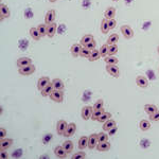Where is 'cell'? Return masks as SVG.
Segmentation results:
<instances>
[{
	"mask_svg": "<svg viewBox=\"0 0 159 159\" xmlns=\"http://www.w3.org/2000/svg\"><path fill=\"white\" fill-rule=\"evenodd\" d=\"M108 21V26H109V29L111 30V29H115L116 28V25H117V21L115 20V19H107Z\"/></svg>",
	"mask_w": 159,
	"mask_h": 159,
	"instance_id": "cell-43",
	"label": "cell"
},
{
	"mask_svg": "<svg viewBox=\"0 0 159 159\" xmlns=\"http://www.w3.org/2000/svg\"><path fill=\"white\" fill-rule=\"evenodd\" d=\"M54 154H55L56 157H59V158H66L68 155V153L66 152V150L63 147V145H59V146H56L54 149Z\"/></svg>",
	"mask_w": 159,
	"mask_h": 159,
	"instance_id": "cell-12",
	"label": "cell"
},
{
	"mask_svg": "<svg viewBox=\"0 0 159 159\" xmlns=\"http://www.w3.org/2000/svg\"><path fill=\"white\" fill-rule=\"evenodd\" d=\"M5 136H7V131H5V129H1V131H0V139L5 138Z\"/></svg>",
	"mask_w": 159,
	"mask_h": 159,
	"instance_id": "cell-46",
	"label": "cell"
},
{
	"mask_svg": "<svg viewBox=\"0 0 159 159\" xmlns=\"http://www.w3.org/2000/svg\"><path fill=\"white\" fill-rule=\"evenodd\" d=\"M110 147H111V144L108 141H105V142H99L97 145V150L100 152H107L110 150Z\"/></svg>",
	"mask_w": 159,
	"mask_h": 159,
	"instance_id": "cell-16",
	"label": "cell"
},
{
	"mask_svg": "<svg viewBox=\"0 0 159 159\" xmlns=\"http://www.w3.org/2000/svg\"><path fill=\"white\" fill-rule=\"evenodd\" d=\"M30 35L34 40H39L40 37H42V35H40V33L37 28H31L30 29Z\"/></svg>",
	"mask_w": 159,
	"mask_h": 159,
	"instance_id": "cell-23",
	"label": "cell"
},
{
	"mask_svg": "<svg viewBox=\"0 0 159 159\" xmlns=\"http://www.w3.org/2000/svg\"><path fill=\"white\" fill-rule=\"evenodd\" d=\"M98 140L99 142H105V141H108V136L106 135L105 133H100L98 134Z\"/></svg>",
	"mask_w": 159,
	"mask_h": 159,
	"instance_id": "cell-39",
	"label": "cell"
},
{
	"mask_svg": "<svg viewBox=\"0 0 159 159\" xmlns=\"http://www.w3.org/2000/svg\"><path fill=\"white\" fill-rule=\"evenodd\" d=\"M108 49H109V45H108V44L103 45V46H102V47L100 48L101 56H103V57H106V56L108 55Z\"/></svg>",
	"mask_w": 159,
	"mask_h": 159,
	"instance_id": "cell-35",
	"label": "cell"
},
{
	"mask_svg": "<svg viewBox=\"0 0 159 159\" xmlns=\"http://www.w3.org/2000/svg\"><path fill=\"white\" fill-rule=\"evenodd\" d=\"M118 40H119V35L118 34H111V35L108 37V39H107V44L109 45H114V44H116V42H118Z\"/></svg>",
	"mask_w": 159,
	"mask_h": 159,
	"instance_id": "cell-34",
	"label": "cell"
},
{
	"mask_svg": "<svg viewBox=\"0 0 159 159\" xmlns=\"http://www.w3.org/2000/svg\"><path fill=\"white\" fill-rule=\"evenodd\" d=\"M106 71L114 77H120V69L118 68L117 65H110V64H107V65H106Z\"/></svg>",
	"mask_w": 159,
	"mask_h": 159,
	"instance_id": "cell-3",
	"label": "cell"
},
{
	"mask_svg": "<svg viewBox=\"0 0 159 159\" xmlns=\"http://www.w3.org/2000/svg\"><path fill=\"white\" fill-rule=\"evenodd\" d=\"M72 158L73 159H84V158H86V153H84V152L75 153L72 156Z\"/></svg>",
	"mask_w": 159,
	"mask_h": 159,
	"instance_id": "cell-40",
	"label": "cell"
},
{
	"mask_svg": "<svg viewBox=\"0 0 159 159\" xmlns=\"http://www.w3.org/2000/svg\"><path fill=\"white\" fill-rule=\"evenodd\" d=\"M50 79L48 77H40L39 80H38L37 82V88L39 89V90H42V89L45 88V87L47 86L48 84H50Z\"/></svg>",
	"mask_w": 159,
	"mask_h": 159,
	"instance_id": "cell-15",
	"label": "cell"
},
{
	"mask_svg": "<svg viewBox=\"0 0 159 159\" xmlns=\"http://www.w3.org/2000/svg\"><path fill=\"white\" fill-rule=\"evenodd\" d=\"M91 51L92 50H89L88 48L83 47L82 51H81V53H80V56H82V57H87V59H88L89 55H90V53H91Z\"/></svg>",
	"mask_w": 159,
	"mask_h": 159,
	"instance_id": "cell-38",
	"label": "cell"
},
{
	"mask_svg": "<svg viewBox=\"0 0 159 159\" xmlns=\"http://www.w3.org/2000/svg\"><path fill=\"white\" fill-rule=\"evenodd\" d=\"M103 105H104L103 100H98V101L96 102V104H94V110L101 109V108H103Z\"/></svg>",
	"mask_w": 159,
	"mask_h": 159,
	"instance_id": "cell-41",
	"label": "cell"
},
{
	"mask_svg": "<svg viewBox=\"0 0 159 159\" xmlns=\"http://www.w3.org/2000/svg\"><path fill=\"white\" fill-rule=\"evenodd\" d=\"M112 1H118V0H112Z\"/></svg>",
	"mask_w": 159,
	"mask_h": 159,
	"instance_id": "cell-50",
	"label": "cell"
},
{
	"mask_svg": "<svg viewBox=\"0 0 159 159\" xmlns=\"http://www.w3.org/2000/svg\"><path fill=\"white\" fill-rule=\"evenodd\" d=\"M144 110L146 114L152 115V114H154L155 111L158 110V108H157V106L154 105V104H146V105H144Z\"/></svg>",
	"mask_w": 159,
	"mask_h": 159,
	"instance_id": "cell-27",
	"label": "cell"
},
{
	"mask_svg": "<svg viewBox=\"0 0 159 159\" xmlns=\"http://www.w3.org/2000/svg\"><path fill=\"white\" fill-rule=\"evenodd\" d=\"M37 29H38V31H39L42 37H44V36L47 35V25H46V24H45V25H42V24L38 25Z\"/></svg>",
	"mask_w": 159,
	"mask_h": 159,
	"instance_id": "cell-36",
	"label": "cell"
},
{
	"mask_svg": "<svg viewBox=\"0 0 159 159\" xmlns=\"http://www.w3.org/2000/svg\"><path fill=\"white\" fill-rule=\"evenodd\" d=\"M101 57V53H100V50H92L91 53H90V55H89L88 59L90 62H94V61H98L99 59Z\"/></svg>",
	"mask_w": 159,
	"mask_h": 159,
	"instance_id": "cell-24",
	"label": "cell"
},
{
	"mask_svg": "<svg viewBox=\"0 0 159 159\" xmlns=\"http://www.w3.org/2000/svg\"><path fill=\"white\" fill-rule=\"evenodd\" d=\"M32 64V59H29V57H20V59L17 61V66L18 68L25 67V66H28Z\"/></svg>",
	"mask_w": 159,
	"mask_h": 159,
	"instance_id": "cell-17",
	"label": "cell"
},
{
	"mask_svg": "<svg viewBox=\"0 0 159 159\" xmlns=\"http://www.w3.org/2000/svg\"><path fill=\"white\" fill-rule=\"evenodd\" d=\"M52 84H53V88L56 89V90H63L65 85H64V82L61 79H54L52 81Z\"/></svg>",
	"mask_w": 159,
	"mask_h": 159,
	"instance_id": "cell-19",
	"label": "cell"
},
{
	"mask_svg": "<svg viewBox=\"0 0 159 159\" xmlns=\"http://www.w3.org/2000/svg\"><path fill=\"white\" fill-rule=\"evenodd\" d=\"M136 83H137V85H138L139 87H141V88H146V87L149 86V81H147L146 77H143V75H139V77H136Z\"/></svg>",
	"mask_w": 159,
	"mask_h": 159,
	"instance_id": "cell-11",
	"label": "cell"
},
{
	"mask_svg": "<svg viewBox=\"0 0 159 159\" xmlns=\"http://www.w3.org/2000/svg\"><path fill=\"white\" fill-rule=\"evenodd\" d=\"M115 15H116V9H115V7H110L105 11V14H104V16H105L106 19H112L114 17H115Z\"/></svg>",
	"mask_w": 159,
	"mask_h": 159,
	"instance_id": "cell-26",
	"label": "cell"
},
{
	"mask_svg": "<svg viewBox=\"0 0 159 159\" xmlns=\"http://www.w3.org/2000/svg\"><path fill=\"white\" fill-rule=\"evenodd\" d=\"M157 51H158V54H159V46H158V48H157Z\"/></svg>",
	"mask_w": 159,
	"mask_h": 159,
	"instance_id": "cell-49",
	"label": "cell"
},
{
	"mask_svg": "<svg viewBox=\"0 0 159 159\" xmlns=\"http://www.w3.org/2000/svg\"><path fill=\"white\" fill-rule=\"evenodd\" d=\"M1 159H7L9 158V153L7 152V150H1V154H0Z\"/></svg>",
	"mask_w": 159,
	"mask_h": 159,
	"instance_id": "cell-45",
	"label": "cell"
},
{
	"mask_svg": "<svg viewBox=\"0 0 159 159\" xmlns=\"http://www.w3.org/2000/svg\"><path fill=\"white\" fill-rule=\"evenodd\" d=\"M139 127H140L141 131H143V132L149 131V129H151L150 121H147V120H142V121H140V123H139Z\"/></svg>",
	"mask_w": 159,
	"mask_h": 159,
	"instance_id": "cell-29",
	"label": "cell"
},
{
	"mask_svg": "<svg viewBox=\"0 0 159 159\" xmlns=\"http://www.w3.org/2000/svg\"><path fill=\"white\" fill-rule=\"evenodd\" d=\"M99 143L98 140V134H91L88 137V147L90 150H94V147H97Z\"/></svg>",
	"mask_w": 159,
	"mask_h": 159,
	"instance_id": "cell-6",
	"label": "cell"
},
{
	"mask_svg": "<svg viewBox=\"0 0 159 159\" xmlns=\"http://www.w3.org/2000/svg\"><path fill=\"white\" fill-rule=\"evenodd\" d=\"M67 126H68V124L65 120H59V121L57 122V124H56V131H57V134H59V136L64 135Z\"/></svg>",
	"mask_w": 159,
	"mask_h": 159,
	"instance_id": "cell-7",
	"label": "cell"
},
{
	"mask_svg": "<svg viewBox=\"0 0 159 159\" xmlns=\"http://www.w3.org/2000/svg\"><path fill=\"white\" fill-rule=\"evenodd\" d=\"M92 112H94V107L87 105V106H84V107H83L82 112H81V116H82V118L84 120H88L91 118Z\"/></svg>",
	"mask_w": 159,
	"mask_h": 159,
	"instance_id": "cell-4",
	"label": "cell"
},
{
	"mask_svg": "<svg viewBox=\"0 0 159 159\" xmlns=\"http://www.w3.org/2000/svg\"><path fill=\"white\" fill-rule=\"evenodd\" d=\"M96 45H97V44H96V42H94H94H89L88 45H86L85 47L88 48L89 50H94V49H96Z\"/></svg>",
	"mask_w": 159,
	"mask_h": 159,
	"instance_id": "cell-44",
	"label": "cell"
},
{
	"mask_svg": "<svg viewBox=\"0 0 159 159\" xmlns=\"http://www.w3.org/2000/svg\"><path fill=\"white\" fill-rule=\"evenodd\" d=\"M49 1H50V2H55L56 0H49Z\"/></svg>",
	"mask_w": 159,
	"mask_h": 159,
	"instance_id": "cell-48",
	"label": "cell"
},
{
	"mask_svg": "<svg viewBox=\"0 0 159 159\" xmlns=\"http://www.w3.org/2000/svg\"><path fill=\"white\" fill-rule=\"evenodd\" d=\"M111 119V114L110 112H105L104 111L102 115H101V117L98 119L99 122H101V123H104V122H106L107 120Z\"/></svg>",
	"mask_w": 159,
	"mask_h": 159,
	"instance_id": "cell-32",
	"label": "cell"
},
{
	"mask_svg": "<svg viewBox=\"0 0 159 159\" xmlns=\"http://www.w3.org/2000/svg\"><path fill=\"white\" fill-rule=\"evenodd\" d=\"M104 61L106 62V64H110V65H117V64L119 63V59H118L117 57H115L114 55L106 56Z\"/></svg>",
	"mask_w": 159,
	"mask_h": 159,
	"instance_id": "cell-31",
	"label": "cell"
},
{
	"mask_svg": "<svg viewBox=\"0 0 159 159\" xmlns=\"http://www.w3.org/2000/svg\"><path fill=\"white\" fill-rule=\"evenodd\" d=\"M104 112V108H101V109H97V110H94V112H92V116H91V119L94 120H97L98 121V119L101 117V115Z\"/></svg>",
	"mask_w": 159,
	"mask_h": 159,
	"instance_id": "cell-33",
	"label": "cell"
},
{
	"mask_svg": "<svg viewBox=\"0 0 159 159\" xmlns=\"http://www.w3.org/2000/svg\"><path fill=\"white\" fill-rule=\"evenodd\" d=\"M18 72L19 74L21 75H31L32 73L35 72V66L33 65V64H31V65H28V66H25V67H21L18 69Z\"/></svg>",
	"mask_w": 159,
	"mask_h": 159,
	"instance_id": "cell-1",
	"label": "cell"
},
{
	"mask_svg": "<svg viewBox=\"0 0 159 159\" xmlns=\"http://www.w3.org/2000/svg\"><path fill=\"white\" fill-rule=\"evenodd\" d=\"M82 48L83 47L81 44H74L70 49L71 54H72L73 56H79L80 53H81V51H82Z\"/></svg>",
	"mask_w": 159,
	"mask_h": 159,
	"instance_id": "cell-18",
	"label": "cell"
},
{
	"mask_svg": "<svg viewBox=\"0 0 159 159\" xmlns=\"http://www.w3.org/2000/svg\"><path fill=\"white\" fill-rule=\"evenodd\" d=\"M118 50H119V48H118V46L116 44L110 45L109 49H108V55H115L118 52Z\"/></svg>",
	"mask_w": 159,
	"mask_h": 159,
	"instance_id": "cell-37",
	"label": "cell"
},
{
	"mask_svg": "<svg viewBox=\"0 0 159 159\" xmlns=\"http://www.w3.org/2000/svg\"><path fill=\"white\" fill-rule=\"evenodd\" d=\"M77 146H79L80 150L86 149V146H88V137L82 136V137L79 139V145H77Z\"/></svg>",
	"mask_w": 159,
	"mask_h": 159,
	"instance_id": "cell-20",
	"label": "cell"
},
{
	"mask_svg": "<svg viewBox=\"0 0 159 159\" xmlns=\"http://www.w3.org/2000/svg\"><path fill=\"white\" fill-rule=\"evenodd\" d=\"M49 97L52 101H54V102L61 103V102H63V100H64V92H63V90H56V89H54L53 91H52V94H50Z\"/></svg>",
	"mask_w": 159,
	"mask_h": 159,
	"instance_id": "cell-2",
	"label": "cell"
},
{
	"mask_svg": "<svg viewBox=\"0 0 159 159\" xmlns=\"http://www.w3.org/2000/svg\"><path fill=\"white\" fill-rule=\"evenodd\" d=\"M150 119L153 120V121H159V110H157L154 114L150 115Z\"/></svg>",
	"mask_w": 159,
	"mask_h": 159,
	"instance_id": "cell-42",
	"label": "cell"
},
{
	"mask_svg": "<svg viewBox=\"0 0 159 159\" xmlns=\"http://www.w3.org/2000/svg\"><path fill=\"white\" fill-rule=\"evenodd\" d=\"M13 139L10 138H3L0 139V150H7L10 146H12Z\"/></svg>",
	"mask_w": 159,
	"mask_h": 159,
	"instance_id": "cell-10",
	"label": "cell"
},
{
	"mask_svg": "<svg viewBox=\"0 0 159 159\" xmlns=\"http://www.w3.org/2000/svg\"><path fill=\"white\" fill-rule=\"evenodd\" d=\"M54 20H55V11L54 10H50V11L47 12L46 16H45V24L46 25L53 24Z\"/></svg>",
	"mask_w": 159,
	"mask_h": 159,
	"instance_id": "cell-8",
	"label": "cell"
},
{
	"mask_svg": "<svg viewBox=\"0 0 159 159\" xmlns=\"http://www.w3.org/2000/svg\"><path fill=\"white\" fill-rule=\"evenodd\" d=\"M121 33L123 34V36L126 38V39H131V38L134 36L133 29H132L129 26H126V25L121 26Z\"/></svg>",
	"mask_w": 159,
	"mask_h": 159,
	"instance_id": "cell-5",
	"label": "cell"
},
{
	"mask_svg": "<svg viewBox=\"0 0 159 159\" xmlns=\"http://www.w3.org/2000/svg\"><path fill=\"white\" fill-rule=\"evenodd\" d=\"M115 126H116V122L114 121V120L109 119V120H107L106 122H104V124H103V131L109 132L110 129H112V127H115Z\"/></svg>",
	"mask_w": 159,
	"mask_h": 159,
	"instance_id": "cell-22",
	"label": "cell"
},
{
	"mask_svg": "<svg viewBox=\"0 0 159 159\" xmlns=\"http://www.w3.org/2000/svg\"><path fill=\"white\" fill-rule=\"evenodd\" d=\"M56 29H57V25H56L55 22H53V24H50V25H47V36H48V37L52 38L54 35H55Z\"/></svg>",
	"mask_w": 159,
	"mask_h": 159,
	"instance_id": "cell-14",
	"label": "cell"
},
{
	"mask_svg": "<svg viewBox=\"0 0 159 159\" xmlns=\"http://www.w3.org/2000/svg\"><path fill=\"white\" fill-rule=\"evenodd\" d=\"M116 132H117V126L112 127V129L109 131V135H108V136H112V135H114V134L116 133Z\"/></svg>",
	"mask_w": 159,
	"mask_h": 159,
	"instance_id": "cell-47",
	"label": "cell"
},
{
	"mask_svg": "<svg viewBox=\"0 0 159 159\" xmlns=\"http://www.w3.org/2000/svg\"><path fill=\"white\" fill-rule=\"evenodd\" d=\"M63 147L66 150V152L69 154V153H71L73 151V142L72 141H65V142L63 143Z\"/></svg>",
	"mask_w": 159,
	"mask_h": 159,
	"instance_id": "cell-30",
	"label": "cell"
},
{
	"mask_svg": "<svg viewBox=\"0 0 159 159\" xmlns=\"http://www.w3.org/2000/svg\"><path fill=\"white\" fill-rule=\"evenodd\" d=\"M53 90H54L53 84H52V83H50V84H48L47 86L45 87V88L42 90V97H49L50 94H52V91H53Z\"/></svg>",
	"mask_w": 159,
	"mask_h": 159,
	"instance_id": "cell-21",
	"label": "cell"
},
{
	"mask_svg": "<svg viewBox=\"0 0 159 159\" xmlns=\"http://www.w3.org/2000/svg\"><path fill=\"white\" fill-rule=\"evenodd\" d=\"M10 9L5 4H0V20L10 17Z\"/></svg>",
	"mask_w": 159,
	"mask_h": 159,
	"instance_id": "cell-9",
	"label": "cell"
},
{
	"mask_svg": "<svg viewBox=\"0 0 159 159\" xmlns=\"http://www.w3.org/2000/svg\"><path fill=\"white\" fill-rule=\"evenodd\" d=\"M75 131H77V125H75V123H69L67 129H66V132H65V134H64V136H65V137H71V136L74 135Z\"/></svg>",
	"mask_w": 159,
	"mask_h": 159,
	"instance_id": "cell-13",
	"label": "cell"
},
{
	"mask_svg": "<svg viewBox=\"0 0 159 159\" xmlns=\"http://www.w3.org/2000/svg\"><path fill=\"white\" fill-rule=\"evenodd\" d=\"M109 26H108V21L107 19H103L102 20V22H101V32L103 33V34H106V33H108V31H109Z\"/></svg>",
	"mask_w": 159,
	"mask_h": 159,
	"instance_id": "cell-28",
	"label": "cell"
},
{
	"mask_svg": "<svg viewBox=\"0 0 159 159\" xmlns=\"http://www.w3.org/2000/svg\"><path fill=\"white\" fill-rule=\"evenodd\" d=\"M94 36H92L91 34H86V35L83 36L82 39H81V45L85 47L86 45H88L89 42H94Z\"/></svg>",
	"mask_w": 159,
	"mask_h": 159,
	"instance_id": "cell-25",
	"label": "cell"
}]
</instances>
